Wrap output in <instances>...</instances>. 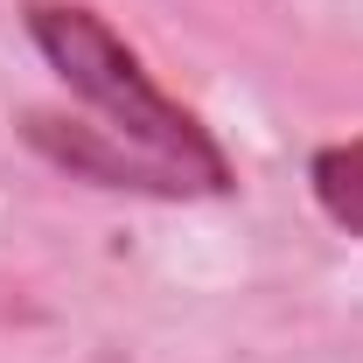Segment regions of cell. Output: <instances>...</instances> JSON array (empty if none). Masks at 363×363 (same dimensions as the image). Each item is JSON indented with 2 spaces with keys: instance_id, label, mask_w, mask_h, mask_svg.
I'll return each instance as SVG.
<instances>
[{
  "instance_id": "6da1fadb",
  "label": "cell",
  "mask_w": 363,
  "mask_h": 363,
  "mask_svg": "<svg viewBox=\"0 0 363 363\" xmlns=\"http://www.w3.org/2000/svg\"><path fill=\"white\" fill-rule=\"evenodd\" d=\"M28 35L43 43L56 63V77L105 119L98 133L119 140L126 154H140L154 175L168 182V196H224L230 161L217 154V140L203 133L175 98H161L154 77L140 70V56L91 7H63V0H35L28 7Z\"/></svg>"
},
{
  "instance_id": "3957f363",
  "label": "cell",
  "mask_w": 363,
  "mask_h": 363,
  "mask_svg": "<svg viewBox=\"0 0 363 363\" xmlns=\"http://www.w3.org/2000/svg\"><path fill=\"white\" fill-rule=\"evenodd\" d=\"M315 203L350 238H363V140H342V147L315 154Z\"/></svg>"
},
{
  "instance_id": "7a4b0ae2",
  "label": "cell",
  "mask_w": 363,
  "mask_h": 363,
  "mask_svg": "<svg viewBox=\"0 0 363 363\" xmlns=\"http://www.w3.org/2000/svg\"><path fill=\"white\" fill-rule=\"evenodd\" d=\"M28 140L43 147L49 161H63V168H77V175L105 182V189H147V196H168V182L154 175L140 154H126L119 140H105L98 126H70V119L35 112V119H28Z\"/></svg>"
}]
</instances>
